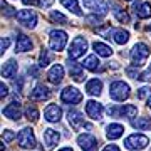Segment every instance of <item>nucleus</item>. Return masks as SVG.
<instances>
[{"instance_id":"f257e3e1","label":"nucleus","mask_w":151,"mask_h":151,"mask_svg":"<svg viewBox=\"0 0 151 151\" xmlns=\"http://www.w3.org/2000/svg\"><path fill=\"white\" fill-rule=\"evenodd\" d=\"M148 57H150V47L145 42H138L133 45V49H131V52H129V59L136 69L143 67L146 64Z\"/></svg>"},{"instance_id":"f03ea898","label":"nucleus","mask_w":151,"mask_h":151,"mask_svg":"<svg viewBox=\"0 0 151 151\" xmlns=\"http://www.w3.org/2000/svg\"><path fill=\"white\" fill-rule=\"evenodd\" d=\"M87 39L84 35H76L72 39V42L69 45V50H67V55H69V60H77L81 59L82 55L87 52Z\"/></svg>"},{"instance_id":"7ed1b4c3","label":"nucleus","mask_w":151,"mask_h":151,"mask_svg":"<svg viewBox=\"0 0 151 151\" xmlns=\"http://www.w3.org/2000/svg\"><path fill=\"white\" fill-rule=\"evenodd\" d=\"M67 40H69V34L65 30H60V29H54L49 34V47L52 49L54 52H62L67 45Z\"/></svg>"},{"instance_id":"20e7f679","label":"nucleus","mask_w":151,"mask_h":151,"mask_svg":"<svg viewBox=\"0 0 151 151\" xmlns=\"http://www.w3.org/2000/svg\"><path fill=\"white\" fill-rule=\"evenodd\" d=\"M129 84H126L124 81H114L109 84V96L114 101H126L129 97Z\"/></svg>"},{"instance_id":"39448f33","label":"nucleus","mask_w":151,"mask_h":151,"mask_svg":"<svg viewBox=\"0 0 151 151\" xmlns=\"http://www.w3.org/2000/svg\"><path fill=\"white\" fill-rule=\"evenodd\" d=\"M17 143L22 150H34L37 146V141H35V134H34L32 128H24L17 136Z\"/></svg>"},{"instance_id":"423d86ee","label":"nucleus","mask_w":151,"mask_h":151,"mask_svg":"<svg viewBox=\"0 0 151 151\" xmlns=\"http://www.w3.org/2000/svg\"><path fill=\"white\" fill-rule=\"evenodd\" d=\"M17 22L27 29H35L37 27V22H39V17L34 10L22 9V10L17 12Z\"/></svg>"},{"instance_id":"0eeeda50","label":"nucleus","mask_w":151,"mask_h":151,"mask_svg":"<svg viewBox=\"0 0 151 151\" xmlns=\"http://www.w3.org/2000/svg\"><path fill=\"white\" fill-rule=\"evenodd\" d=\"M148 143H150V139H148V136H145V134H131L124 139V146H126L128 150H134V151L145 150L146 146H148Z\"/></svg>"},{"instance_id":"6e6552de","label":"nucleus","mask_w":151,"mask_h":151,"mask_svg":"<svg viewBox=\"0 0 151 151\" xmlns=\"http://www.w3.org/2000/svg\"><path fill=\"white\" fill-rule=\"evenodd\" d=\"M60 101L65 104H79L82 101V92L77 87L67 86L64 91L60 92Z\"/></svg>"},{"instance_id":"1a4fd4ad","label":"nucleus","mask_w":151,"mask_h":151,"mask_svg":"<svg viewBox=\"0 0 151 151\" xmlns=\"http://www.w3.org/2000/svg\"><path fill=\"white\" fill-rule=\"evenodd\" d=\"M104 35H106V39H113L118 45H124V44L129 42V32H128V30H124V27L109 29Z\"/></svg>"},{"instance_id":"9d476101","label":"nucleus","mask_w":151,"mask_h":151,"mask_svg":"<svg viewBox=\"0 0 151 151\" xmlns=\"http://www.w3.org/2000/svg\"><path fill=\"white\" fill-rule=\"evenodd\" d=\"M109 116H121V118H134L138 114V108L134 104H124L121 108H108Z\"/></svg>"},{"instance_id":"9b49d317","label":"nucleus","mask_w":151,"mask_h":151,"mask_svg":"<svg viewBox=\"0 0 151 151\" xmlns=\"http://www.w3.org/2000/svg\"><path fill=\"white\" fill-rule=\"evenodd\" d=\"M77 145L81 146L82 151H97V139L89 133L77 136Z\"/></svg>"},{"instance_id":"f8f14e48","label":"nucleus","mask_w":151,"mask_h":151,"mask_svg":"<svg viewBox=\"0 0 151 151\" xmlns=\"http://www.w3.org/2000/svg\"><path fill=\"white\" fill-rule=\"evenodd\" d=\"M133 10H134L138 19H143V20L151 19V4L150 2H145V0L133 2Z\"/></svg>"},{"instance_id":"ddd939ff","label":"nucleus","mask_w":151,"mask_h":151,"mask_svg":"<svg viewBox=\"0 0 151 151\" xmlns=\"http://www.w3.org/2000/svg\"><path fill=\"white\" fill-rule=\"evenodd\" d=\"M67 119H69V124H70V128L72 129H81L82 126H86L87 129L91 128L89 124H86L84 123V116H82L77 109H69V113H67Z\"/></svg>"},{"instance_id":"4468645a","label":"nucleus","mask_w":151,"mask_h":151,"mask_svg":"<svg viewBox=\"0 0 151 151\" xmlns=\"http://www.w3.org/2000/svg\"><path fill=\"white\" fill-rule=\"evenodd\" d=\"M103 104L97 103V101H87L86 103V114L89 116L91 119L94 121H99V119H103Z\"/></svg>"},{"instance_id":"2eb2a0df","label":"nucleus","mask_w":151,"mask_h":151,"mask_svg":"<svg viewBox=\"0 0 151 151\" xmlns=\"http://www.w3.org/2000/svg\"><path fill=\"white\" fill-rule=\"evenodd\" d=\"M60 118H62V109L57 104H49L44 111V119L49 123H59Z\"/></svg>"},{"instance_id":"dca6fc26","label":"nucleus","mask_w":151,"mask_h":151,"mask_svg":"<svg viewBox=\"0 0 151 151\" xmlns=\"http://www.w3.org/2000/svg\"><path fill=\"white\" fill-rule=\"evenodd\" d=\"M82 4L86 9L92 10L94 14H99V15H106V12H108V5H106V2L104 0H82Z\"/></svg>"},{"instance_id":"f3484780","label":"nucleus","mask_w":151,"mask_h":151,"mask_svg":"<svg viewBox=\"0 0 151 151\" xmlns=\"http://www.w3.org/2000/svg\"><path fill=\"white\" fill-rule=\"evenodd\" d=\"M59 139H60V134L55 129H52V128L44 129V145H45L47 150H54L55 145L59 143Z\"/></svg>"},{"instance_id":"a211bd4d","label":"nucleus","mask_w":151,"mask_h":151,"mask_svg":"<svg viewBox=\"0 0 151 151\" xmlns=\"http://www.w3.org/2000/svg\"><path fill=\"white\" fill-rule=\"evenodd\" d=\"M2 113H4V116L9 119H14V121H19V119L22 118V109H20V104L19 103H10L7 104L5 108L2 109Z\"/></svg>"},{"instance_id":"6ab92c4d","label":"nucleus","mask_w":151,"mask_h":151,"mask_svg":"<svg viewBox=\"0 0 151 151\" xmlns=\"http://www.w3.org/2000/svg\"><path fill=\"white\" fill-rule=\"evenodd\" d=\"M32 47H34V42H32V39L30 37L24 35V34L17 35L15 52H19V54H22V52H29V50H32Z\"/></svg>"},{"instance_id":"aec40b11","label":"nucleus","mask_w":151,"mask_h":151,"mask_svg":"<svg viewBox=\"0 0 151 151\" xmlns=\"http://www.w3.org/2000/svg\"><path fill=\"white\" fill-rule=\"evenodd\" d=\"M49 97H50V91H49V87L44 86V84H37V86L30 91V99H32V101H47Z\"/></svg>"},{"instance_id":"412c9836","label":"nucleus","mask_w":151,"mask_h":151,"mask_svg":"<svg viewBox=\"0 0 151 151\" xmlns=\"http://www.w3.org/2000/svg\"><path fill=\"white\" fill-rule=\"evenodd\" d=\"M47 79L52 82V84H60L62 79H64V67L60 64H54L47 72Z\"/></svg>"},{"instance_id":"4be33fe9","label":"nucleus","mask_w":151,"mask_h":151,"mask_svg":"<svg viewBox=\"0 0 151 151\" xmlns=\"http://www.w3.org/2000/svg\"><path fill=\"white\" fill-rule=\"evenodd\" d=\"M17 70H19V64H17L15 59H9L5 64L2 65V77H5V79H12V77H15Z\"/></svg>"},{"instance_id":"5701e85b","label":"nucleus","mask_w":151,"mask_h":151,"mask_svg":"<svg viewBox=\"0 0 151 151\" xmlns=\"http://www.w3.org/2000/svg\"><path fill=\"white\" fill-rule=\"evenodd\" d=\"M69 74L76 82H84V77H86V76H84V67H82L81 64L70 62L69 60Z\"/></svg>"},{"instance_id":"b1692460","label":"nucleus","mask_w":151,"mask_h":151,"mask_svg":"<svg viewBox=\"0 0 151 151\" xmlns=\"http://www.w3.org/2000/svg\"><path fill=\"white\" fill-rule=\"evenodd\" d=\"M101 91H103V81L101 79H91V81L86 82V92L91 94V96H101Z\"/></svg>"},{"instance_id":"393cba45","label":"nucleus","mask_w":151,"mask_h":151,"mask_svg":"<svg viewBox=\"0 0 151 151\" xmlns=\"http://www.w3.org/2000/svg\"><path fill=\"white\" fill-rule=\"evenodd\" d=\"M92 49H94L96 55H101V57H111L113 55V49L109 47L108 44L101 42V40H94L92 42Z\"/></svg>"},{"instance_id":"a878e982","label":"nucleus","mask_w":151,"mask_h":151,"mask_svg":"<svg viewBox=\"0 0 151 151\" xmlns=\"http://www.w3.org/2000/svg\"><path fill=\"white\" fill-rule=\"evenodd\" d=\"M124 133V126H121V124L118 123H111L106 128V136H108V139H118V138H121Z\"/></svg>"},{"instance_id":"bb28decb","label":"nucleus","mask_w":151,"mask_h":151,"mask_svg":"<svg viewBox=\"0 0 151 151\" xmlns=\"http://www.w3.org/2000/svg\"><path fill=\"white\" fill-rule=\"evenodd\" d=\"M60 4L67 9V10H70L74 15H77V17H82L84 14H82V10H81V7H79V2L77 0H60Z\"/></svg>"},{"instance_id":"cd10ccee","label":"nucleus","mask_w":151,"mask_h":151,"mask_svg":"<svg viewBox=\"0 0 151 151\" xmlns=\"http://www.w3.org/2000/svg\"><path fill=\"white\" fill-rule=\"evenodd\" d=\"M133 128L138 131H146V129H151V119L150 118H138V119H133Z\"/></svg>"},{"instance_id":"c85d7f7f","label":"nucleus","mask_w":151,"mask_h":151,"mask_svg":"<svg viewBox=\"0 0 151 151\" xmlns=\"http://www.w3.org/2000/svg\"><path fill=\"white\" fill-rule=\"evenodd\" d=\"M113 7H114V10H113V14H114V17H116V20L118 22H121V24H129V14L126 10H123L121 7H118V5H114L113 4Z\"/></svg>"},{"instance_id":"c756f323","label":"nucleus","mask_w":151,"mask_h":151,"mask_svg":"<svg viewBox=\"0 0 151 151\" xmlns=\"http://www.w3.org/2000/svg\"><path fill=\"white\" fill-rule=\"evenodd\" d=\"M84 67L89 69V70H92V72L99 70L101 62H99V59H97V55H89V57H86V59H84Z\"/></svg>"},{"instance_id":"7c9ffc66","label":"nucleus","mask_w":151,"mask_h":151,"mask_svg":"<svg viewBox=\"0 0 151 151\" xmlns=\"http://www.w3.org/2000/svg\"><path fill=\"white\" fill-rule=\"evenodd\" d=\"M50 60H52L50 52H49L45 47H42L40 49V54H39V67H47V65L50 64Z\"/></svg>"},{"instance_id":"2f4dec72","label":"nucleus","mask_w":151,"mask_h":151,"mask_svg":"<svg viewBox=\"0 0 151 151\" xmlns=\"http://www.w3.org/2000/svg\"><path fill=\"white\" fill-rule=\"evenodd\" d=\"M49 17H50V20L55 22V24H60V25H65L67 24V17L64 15V14H60V12L57 10H50V14H49Z\"/></svg>"},{"instance_id":"473e14b6","label":"nucleus","mask_w":151,"mask_h":151,"mask_svg":"<svg viewBox=\"0 0 151 151\" xmlns=\"http://www.w3.org/2000/svg\"><path fill=\"white\" fill-rule=\"evenodd\" d=\"M0 5H2V14H4L5 17H14V15H17L15 9L9 5V4H7L5 0H2V2H0Z\"/></svg>"},{"instance_id":"72a5a7b5","label":"nucleus","mask_w":151,"mask_h":151,"mask_svg":"<svg viewBox=\"0 0 151 151\" xmlns=\"http://www.w3.org/2000/svg\"><path fill=\"white\" fill-rule=\"evenodd\" d=\"M25 116H27L29 121H37L39 119V111L35 106H29L27 109H25Z\"/></svg>"},{"instance_id":"f704fd0d","label":"nucleus","mask_w":151,"mask_h":151,"mask_svg":"<svg viewBox=\"0 0 151 151\" xmlns=\"http://www.w3.org/2000/svg\"><path fill=\"white\" fill-rule=\"evenodd\" d=\"M151 96V87L150 86H143L138 89V99H145V97Z\"/></svg>"},{"instance_id":"c9c22d12","label":"nucleus","mask_w":151,"mask_h":151,"mask_svg":"<svg viewBox=\"0 0 151 151\" xmlns=\"http://www.w3.org/2000/svg\"><path fill=\"white\" fill-rule=\"evenodd\" d=\"M15 139V133L10 129H4V133H2V141H5V143H9V141Z\"/></svg>"},{"instance_id":"e433bc0d","label":"nucleus","mask_w":151,"mask_h":151,"mask_svg":"<svg viewBox=\"0 0 151 151\" xmlns=\"http://www.w3.org/2000/svg\"><path fill=\"white\" fill-rule=\"evenodd\" d=\"M9 45H10V39H9V37H2V42H0V50H2V54L7 52Z\"/></svg>"},{"instance_id":"4c0bfd02","label":"nucleus","mask_w":151,"mask_h":151,"mask_svg":"<svg viewBox=\"0 0 151 151\" xmlns=\"http://www.w3.org/2000/svg\"><path fill=\"white\" fill-rule=\"evenodd\" d=\"M126 74L129 76V77H133V79H139V72L136 69H133V67H126Z\"/></svg>"},{"instance_id":"58836bf2","label":"nucleus","mask_w":151,"mask_h":151,"mask_svg":"<svg viewBox=\"0 0 151 151\" xmlns=\"http://www.w3.org/2000/svg\"><path fill=\"white\" fill-rule=\"evenodd\" d=\"M9 96V87H7V84H4V81H2V84H0V97L4 99V97Z\"/></svg>"},{"instance_id":"ea45409f","label":"nucleus","mask_w":151,"mask_h":151,"mask_svg":"<svg viewBox=\"0 0 151 151\" xmlns=\"http://www.w3.org/2000/svg\"><path fill=\"white\" fill-rule=\"evenodd\" d=\"M52 4H54V0H39V7L40 9H49Z\"/></svg>"},{"instance_id":"a19ab883","label":"nucleus","mask_w":151,"mask_h":151,"mask_svg":"<svg viewBox=\"0 0 151 151\" xmlns=\"http://www.w3.org/2000/svg\"><path fill=\"white\" fill-rule=\"evenodd\" d=\"M27 70H29V74H32L34 77H39V69L35 67V65H30Z\"/></svg>"},{"instance_id":"79ce46f5","label":"nucleus","mask_w":151,"mask_h":151,"mask_svg":"<svg viewBox=\"0 0 151 151\" xmlns=\"http://www.w3.org/2000/svg\"><path fill=\"white\" fill-rule=\"evenodd\" d=\"M103 151H119V148H118L116 145H108Z\"/></svg>"},{"instance_id":"37998d69","label":"nucleus","mask_w":151,"mask_h":151,"mask_svg":"<svg viewBox=\"0 0 151 151\" xmlns=\"http://www.w3.org/2000/svg\"><path fill=\"white\" fill-rule=\"evenodd\" d=\"M22 4L24 5H35V4H39V0H22Z\"/></svg>"},{"instance_id":"c03bdc74","label":"nucleus","mask_w":151,"mask_h":151,"mask_svg":"<svg viewBox=\"0 0 151 151\" xmlns=\"http://www.w3.org/2000/svg\"><path fill=\"white\" fill-rule=\"evenodd\" d=\"M59 151H72V150H70L69 146H65V148H60V150H59Z\"/></svg>"},{"instance_id":"a18cd8bd","label":"nucleus","mask_w":151,"mask_h":151,"mask_svg":"<svg viewBox=\"0 0 151 151\" xmlns=\"http://www.w3.org/2000/svg\"><path fill=\"white\" fill-rule=\"evenodd\" d=\"M148 106H150V109H151V96L148 97Z\"/></svg>"},{"instance_id":"49530a36","label":"nucleus","mask_w":151,"mask_h":151,"mask_svg":"<svg viewBox=\"0 0 151 151\" xmlns=\"http://www.w3.org/2000/svg\"><path fill=\"white\" fill-rule=\"evenodd\" d=\"M124 2H133V0H124Z\"/></svg>"},{"instance_id":"de8ad7c7","label":"nucleus","mask_w":151,"mask_h":151,"mask_svg":"<svg viewBox=\"0 0 151 151\" xmlns=\"http://www.w3.org/2000/svg\"><path fill=\"white\" fill-rule=\"evenodd\" d=\"M150 30H151V25H150Z\"/></svg>"}]
</instances>
